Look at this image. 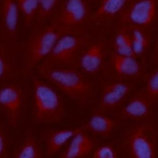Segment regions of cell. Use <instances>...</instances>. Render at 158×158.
I'll list each match as a JSON object with an SVG mask.
<instances>
[{
    "label": "cell",
    "instance_id": "1",
    "mask_svg": "<svg viewBox=\"0 0 158 158\" xmlns=\"http://www.w3.org/2000/svg\"><path fill=\"white\" fill-rule=\"evenodd\" d=\"M37 70L40 77L53 84L80 107H85L95 98L94 85L77 68L43 62Z\"/></svg>",
    "mask_w": 158,
    "mask_h": 158
},
{
    "label": "cell",
    "instance_id": "2",
    "mask_svg": "<svg viewBox=\"0 0 158 158\" xmlns=\"http://www.w3.org/2000/svg\"><path fill=\"white\" fill-rule=\"evenodd\" d=\"M31 119L37 125L59 124L66 115L62 97L49 84L33 76Z\"/></svg>",
    "mask_w": 158,
    "mask_h": 158
},
{
    "label": "cell",
    "instance_id": "3",
    "mask_svg": "<svg viewBox=\"0 0 158 158\" xmlns=\"http://www.w3.org/2000/svg\"><path fill=\"white\" fill-rule=\"evenodd\" d=\"M71 32H76L68 30L56 22L35 30L23 47L22 66L23 75H30L49 55L58 40Z\"/></svg>",
    "mask_w": 158,
    "mask_h": 158
},
{
    "label": "cell",
    "instance_id": "4",
    "mask_svg": "<svg viewBox=\"0 0 158 158\" xmlns=\"http://www.w3.org/2000/svg\"><path fill=\"white\" fill-rule=\"evenodd\" d=\"M122 147L131 158H157L158 131L153 121L135 122L127 128Z\"/></svg>",
    "mask_w": 158,
    "mask_h": 158
},
{
    "label": "cell",
    "instance_id": "5",
    "mask_svg": "<svg viewBox=\"0 0 158 158\" xmlns=\"http://www.w3.org/2000/svg\"><path fill=\"white\" fill-rule=\"evenodd\" d=\"M88 44L87 37L78 34L77 32L65 34L56 41L49 55L43 62L77 68L79 56Z\"/></svg>",
    "mask_w": 158,
    "mask_h": 158
},
{
    "label": "cell",
    "instance_id": "6",
    "mask_svg": "<svg viewBox=\"0 0 158 158\" xmlns=\"http://www.w3.org/2000/svg\"><path fill=\"white\" fill-rule=\"evenodd\" d=\"M24 101L25 94L21 85L14 83L0 85V110L13 128H17L20 125Z\"/></svg>",
    "mask_w": 158,
    "mask_h": 158
},
{
    "label": "cell",
    "instance_id": "7",
    "mask_svg": "<svg viewBox=\"0 0 158 158\" xmlns=\"http://www.w3.org/2000/svg\"><path fill=\"white\" fill-rule=\"evenodd\" d=\"M158 13L157 0H130L121 12L122 23L143 28L152 25Z\"/></svg>",
    "mask_w": 158,
    "mask_h": 158
},
{
    "label": "cell",
    "instance_id": "8",
    "mask_svg": "<svg viewBox=\"0 0 158 158\" xmlns=\"http://www.w3.org/2000/svg\"><path fill=\"white\" fill-rule=\"evenodd\" d=\"M136 84L123 80H115L105 83L101 89L98 110L106 113L117 110L130 98Z\"/></svg>",
    "mask_w": 158,
    "mask_h": 158
},
{
    "label": "cell",
    "instance_id": "9",
    "mask_svg": "<svg viewBox=\"0 0 158 158\" xmlns=\"http://www.w3.org/2000/svg\"><path fill=\"white\" fill-rule=\"evenodd\" d=\"M153 107L141 89L131 95L127 102L115 111V116L119 120L153 121Z\"/></svg>",
    "mask_w": 158,
    "mask_h": 158
},
{
    "label": "cell",
    "instance_id": "10",
    "mask_svg": "<svg viewBox=\"0 0 158 158\" xmlns=\"http://www.w3.org/2000/svg\"><path fill=\"white\" fill-rule=\"evenodd\" d=\"M20 10L16 0H1L0 36L2 41L17 48Z\"/></svg>",
    "mask_w": 158,
    "mask_h": 158
},
{
    "label": "cell",
    "instance_id": "11",
    "mask_svg": "<svg viewBox=\"0 0 158 158\" xmlns=\"http://www.w3.org/2000/svg\"><path fill=\"white\" fill-rule=\"evenodd\" d=\"M89 18V9L85 0H65L56 23L68 30L77 32Z\"/></svg>",
    "mask_w": 158,
    "mask_h": 158
},
{
    "label": "cell",
    "instance_id": "12",
    "mask_svg": "<svg viewBox=\"0 0 158 158\" xmlns=\"http://www.w3.org/2000/svg\"><path fill=\"white\" fill-rule=\"evenodd\" d=\"M106 56V49L103 42L88 44L79 56L77 68L85 75H96L104 66Z\"/></svg>",
    "mask_w": 158,
    "mask_h": 158
},
{
    "label": "cell",
    "instance_id": "13",
    "mask_svg": "<svg viewBox=\"0 0 158 158\" xmlns=\"http://www.w3.org/2000/svg\"><path fill=\"white\" fill-rule=\"evenodd\" d=\"M109 65L112 72L121 79H137L144 75V68L136 58L120 55L113 52Z\"/></svg>",
    "mask_w": 158,
    "mask_h": 158
},
{
    "label": "cell",
    "instance_id": "14",
    "mask_svg": "<svg viewBox=\"0 0 158 158\" xmlns=\"http://www.w3.org/2000/svg\"><path fill=\"white\" fill-rule=\"evenodd\" d=\"M78 128L47 129L41 132V139L44 143L46 155L52 157L60 152L63 146L73 137Z\"/></svg>",
    "mask_w": 158,
    "mask_h": 158
},
{
    "label": "cell",
    "instance_id": "15",
    "mask_svg": "<svg viewBox=\"0 0 158 158\" xmlns=\"http://www.w3.org/2000/svg\"><path fill=\"white\" fill-rule=\"evenodd\" d=\"M118 124L117 120L109 117L97 109L88 121L78 128L87 133L106 138L110 136Z\"/></svg>",
    "mask_w": 158,
    "mask_h": 158
},
{
    "label": "cell",
    "instance_id": "16",
    "mask_svg": "<svg viewBox=\"0 0 158 158\" xmlns=\"http://www.w3.org/2000/svg\"><path fill=\"white\" fill-rule=\"evenodd\" d=\"M77 128L69 144L60 154V158H85L94 149L95 142L87 132Z\"/></svg>",
    "mask_w": 158,
    "mask_h": 158
},
{
    "label": "cell",
    "instance_id": "17",
    "mask_svg": "<svg viewBox=\"0 0 158 158\" xmlns=\"http://www.w3.org/2000/svg\"><path fill=\"white\" fill-rule=\"evenodd\" d=\"M16 49L0 39V82L16 78L22 71L17 62Z\"/></svg>",
    "mask_w": 158,
    "mask_h": 158
},
{
    "label": "cell",
    "instance_id": "18",
    "mask_svg": "<svg viewBox=\"0 0 158 158\" xmlns=\"http://www.w3.org/2000/svg\"><path fill=\"white\" fill-rule=\"evenodd\" d=\"M44 156L41 144L34 132L29 129L23 140L14 150V158H42Z\"/></svg>",
    "mask_w": 158,
    "mask_h": 158
},
{
    "label": "cell",
    "instance_id": "19",
    "mask_svg": "<svg viewBox=\"0 0 158 158\" xmlns=\"http://www.w3.org/2000/svg\"><path fill=\"white\" fill-rule=\"evenodd\" d=\"M130 0H102L98 7L91 15L90 20L94 23L103 22L120 15Z\"/></svg>",
    "mask_w": 158,
    "mask_h": 158
},
{
    "label": "cell",
    "instance_id": "20",
    "mask_svg": "<svg viewBox=\"0 0 158 158\" xmlns=\"http://www.w3.org/2000/svg\"><path fill=\"white\" fill-rule=\"evenodd\" d=\"M130 32L131 45L133 51L137 57L142 56L146 53L150 44L148 35L142 28L130 27Z\"/></svg>",
    "mask_w": 158,
    "mask_h": 158
},
{
    "label": "cell",
    "instance_id": "21",
    "mask_svg": "<svg viewBox=\"0 0 158 158\" xmlns=\"http://www.w3.org/2000/svg\"><path fill=\"white\" fill-rule=\"evenodd\" d=\"M114 49L115 53L120 55L137 58L132 47L130 32L125 28L119 31L115 37Z\"/></svg>",
    "mask_w": 158,
    "mask_h": 158
},
{
    "label": "cell",
    "instance_id": "22",
    "mask_svg": "<svg viewBox=\"0 0 158 158\" xmlns=\"http://www.w3.org/2000/svg\"><path fill=\"white\" fill-rule=\"evenodd\" d=\"M19 9L23 16L24 25L30 27L38 17L39 0H16Z\"/></svg>",
    "mask_w": 158,
    "mask_h": 158
},
{
    "label": "cell",
    "instance_id": "23",
    "mask_svg": "<svg viewBox=\"0 0 158 158\" xmlns=\"http://www.w3.org/2000/svg\"><path fill=\"white\" fill-rule=\"evenodd\" d=\"M143 92L152 105L154 107L158 103V70H154L146 77Z\"/></svg>",
    "mask_w": 158,
    "mask_h": 158
},
{
    "label": "cell",
    "instance_id": "24",
    "mask_svg": "<svg viewBox=\"0 0 158 158\" xmlns=\"http://www.w3.org/2000/svg\"><path fill=\"white\" fill-rule=\"evenodd\" d=\"M59 0H39V9L37 19L40 21L45 20L50 16Z\"/></svg>",
    "mask_w": 158,
    "mask_h": 158
},
{
    "label": "cell",
    "instance_id": "25",
    "mask_svg": "<svg viewBox=\"0 0 158 158\" xmlns=\"http://www.w3.org/2000/svg\"><path fill=\"white\" fill-rule=\"evenodd\" d=\"M10 139L8 132L0 120V158H6L9 155Z\"/></svg>",
    "mask_w": 158,
    "mask_h": 158
},
{
    "label": "cell",
    "instance_id": "26",
    "mask_svg": "<svg viewBox=\"0 0 158 158\" xmlns=\"http://www.w3.org/2000/svg\"><path fill=\"white\" fill-rule=\"evenodd\" d=\"M93 158H118V151L110 144H104L94 149Z\"/></svg>",
    "mask_w": 158,
    "mask_h": 158
}]
</instances>
